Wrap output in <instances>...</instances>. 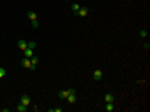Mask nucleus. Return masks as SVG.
I'll list each match as a JSON object with an SVG mask.
<instances>
[{"label":"nucleus","instance_id":"nucleus-2","mask_svg":"<svg viewBox=\"0 0 150 112\" xmlns=\"http://www.w3.org/2000/svg\"><path fill=\"white\" fill-rule=\"evenodd\" d=\"M77 15L78 17H87L88 15V9H87V7H80L78 12H77Z\"/></svg>","mask_w":150,"mask_h":112},{"label":"nucleus","instance_id":"nucleus-11","mask_svg":"<svg viewBox=\"0 0 150 112\" xmlns=\"http://www.w3.org/2000/svg\"><path fill=\"white\" fill-rule=\"evenodd\" d=\"M113 100H115L113 94H105V102H113Z\"/></svg>","mask_w":150,"mask_h":112},{"label":"nucleus","instance_id":"nucleus-7","mask_svg":"<svg viewBox=\"0 0 150 112\" xmlns=\"http://www.w3.org/2000/svg\"><path fill=\"white\" fill-rule=\"evenodd\" d=\"M30 62H32V70H35V69H37V65H38V59L35 57H30Z\"/></svg>","mask_w":150,"mask_h":112},{"label":"nucleus","instance_id":"nucleus-10","mask_svg":"<svg viewBox=\"0 0 150 112\" xmlns=\"http://www.w3.org/2000/svg\"><path fill=\"white\" fill-rule=\"evenodd\" d=\"M69 92H70V89L69 90H60V92H59V97H60V99H67Z\"/></svg>","mask_w":150,"mask_h":112},{"label":"nucleus","instance_id":"nucleus-3","mask_svg":"<svg viewBox=\"0 0 150 112\" xmlns=\"http://www.w3.org/2000/svg\"><path fill=\"white\" fill-rule=\"evenodd\" d=\"M22 65H23V67H27L28 70H32V62H30V59H28V57H25L23 60H22Z\"/></svg>","mask_w":150,"mask_h":112},{"label":"nucleus","instance_id":"nucleus-5","mask_svg":"<svg viewBox=\"0 0 150 112\" xmlns=\"http://www.w3.org/2000/svg\"><path fill=\"white\" fill-rule=\"evenodd\" d=\"M103 77V72L100 70V69H97V70H94V80H100Z\"/></svg>","mask_w":150,"mask_h":112},{"label":"nucleus","instance_id":"nucleus-9","mask_svg":"<svg viewBox=\"0 0 150 112\" xmlns=\"http://www.w3.org/2000/svg\"><path fill=\"white\" fill-rule=\"evenodd\" d=\"M23 54H25V57H28V59H30V57H34V49H25V50H23Z\"/></svg>","mask_w":150,"mask_h":112},{"label":"nucleus","instance_id":"nucleus-6","mask_svg":"<svg viewBox=\"0 0 150 112\" xmlns=\"http://www.w3.org/2000/svg\"><path fill=\"white\" fill-rule=\"evenodd\" d=\"M20 102L28 107V106H30V97H28V95H22V97H20Z\"/></svg>","mask_w":150,"mask_h":112},{"label":"nucleus","instance_id":"nucleus-17","mask_svg":"<svg viewBox=\"0 0 150 112\" xmlns=\"http://www.w3.org/2000/svg\"><path fill=\"white\" fill-rule=\"evenodd\" d=\"M27 47H28V49H35V47H37V44H35V42H28Z\"/></svg>","mask_w":150,"mask_h":112},{"label":"nucleus","instance_id":"nucleus-1","mask_svg":"<svg viewBox=\"0 0 150 112\" xmlns=\"http://www.w3.org/2000/svg\"><path fill=\"white\" fill-rule=\"evenodd\" d=\"M67 102H69V104H75V102H77V94H75V89H70L69 95H67Z\"/></svg>","mask_w":150,"mask_h":112},{"label":"nucleus","instance_id":"nucleus-12","mask_svg":"<svg viewBox=\"0 0 150 112\" xmlns=\"http://www.w3.org/2000/svg\"><path fill=\"white\" fill-rule=\"evenodd\" d=\"M15 109H17V110H19V112H25V110H27V106H23V104H22V102H20V104H19V106H17V107H15Z\"/></svg>","mask_w":150,"mask_h":112},{"label":"nucleus","instance_id":"nucleus-4","mask_svg":"<svg viewBox=\"0 0 150 112\" xmlns=\"http://www.w3.org/2000/svg\"><path fill=\"white\" fill-rule=\"evenodd\" d=\"M107 112H112V110H115V104L113 102H105V107H103Z\"/></svg>","mask_w":150,"mask_h":112},{"label":"nucleus","instance_id":"nucleus-18","mask_svg":"<svg viewBox=\"0 0 150 112\" xmlns=\"http://www.w3.org/2000/svg\"><path fill=\"white\" fill-rule=\"evenodd\" d=\"M32 27H35V29H37V27H38V20H32Z\"/></svg>","mask_w":150,"mask_h":112},{"label":"nucleus","instance_id":"nucleus-14","mask_svg":"<svg viewBox=\"0 0 150 112\" xmlns=\"http://www.w3.org/2000/svg\"><path fill=\"white\" fill-rule=\"evenodd\" d=\"M27 17H28L30 20H37V13H35V12H28Z\"/></svg>","mask_w":150,"mask_h":112},{"label":"nucleus","instance_id":"nucleus-8","mask_svg":"<svg viewBox=\"0 0 150 112\" xmlns=\"http://www.w3.org/2000/svg\"><path fill=\"white\" fill-rule=\"evenodd\" d=\"M27 44H28L27 40H19V42H17V45H19L20 50H25V49H27Z\"/></svg>","mask_w":150,"mask_h":112},{"label":"nucleus","instance_id":"nucleus-15","mask_svg":"<svg viewBox=\"0 0 150 112\" xmlns=\"http://www.w3.org/2000/svg\"><path fill=\"white\" fill-rule=\"evenodd\" d=\"M140 37H142V38H147V37H148V32H147L145 29H142V30H140Z\"/></svg>","mask_w":150,"mask_h":112},{"label":"nucleus","instance_id":"nucleus-16","mask_svg":"<svg viewBox=\"0 0 150 112\" xmlns=\"http://www.w3.org/2000/svg\"><path fill=\"white\" fill-rule=\"evenodd\" d=\"M5 75H7V70H5L3 67H0V79H3Z\"/></svg>","mask_w":150,"mask_h":112},{"label":"nucleus","instance_id":"nucleus-13","mask_svg":"<svg viewBox=\"0 0 150 112\" xmlns=\"http://www.w3.org/2000/svg\"><path fill=\"white\" fill-rule=\"evenodd\" d=\"M70 9H72V12L77 15V12H78V9H80V5H78V3H72V7H70Z\"/></svg>","mask_w":150,"mask_h":112}]
</instances>
